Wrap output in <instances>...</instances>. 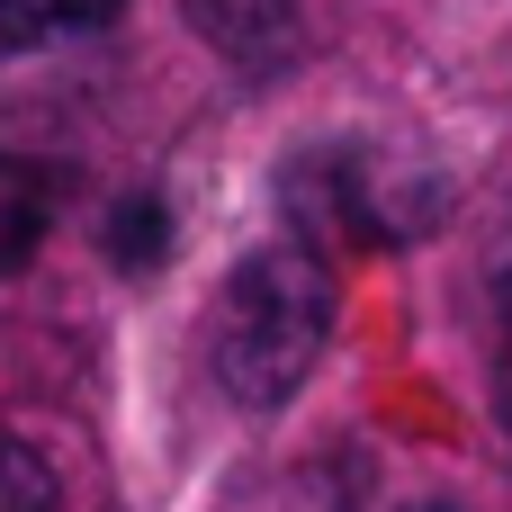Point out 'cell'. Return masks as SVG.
<instances>
[{"label": "cell", "mask_w": 512, "mask_h": 512, "mask_svg": "<svg viewBox=\"0 0 512 512\" xmlns=\"http://www.w3.org/2000/svg\"><path fill=\"white\" fill-rule=\"evenodd\" d=\"M333 306H342V288H333L324 243L279 234V243L243 252L225 270V288H216V315H207V369H216V387L243 414H279L315 378V360L333 342Z\"/></svg>", "instance_id": "cell-1"}, {"label": "cell", "mask_w": 512, "mask_h": 512, "mask_svg": "<svg viewBox=\"0 0 512 512\" xmlns=\"http://www.w3.org/2000/svg\"><path fill=\"white\" fill-rule=\"evenodd\" d=\"M279 198L297 207L306 243H405L423 225H441V180H414L396 162H378L369 144H315L288 162Z\"/></svg>", "instance_id": "cell-2"}, {"label": "cell", "mask_w": 512, "mask_h": 512, "mask_svg": "<svg viewBox=\"0 0 512 512\" xmlns=\"http://www.w3.org/2000/svg\"><path fill=\"white\" fill-rule=\"evenodd\" d=\"M198 45L225 54L243 81H279L306 45V0H180Z\"/></svg>", "instance_id": "cell-3"}, {"label": "cell", "mask_w": 512, "mask_h": 512, "mask_svg": "<svg viewBox=\"0 0 512 512\" xmlns=\"http://www.w3.org/2000/svg\"><path fill=\"white\" fill-rule=\"evenodd\" d=\"M54 207H63V171L36 153H0V279L36 261V243L54 234Z\"/></svg>", "instance_id": "cell-4"}, {"label": "cell", "mask_w": 512, "mask_h": 512, "mask_svg": "<svg viewBox=\"0 0 512 512\" xmlns=\"http://www.w3.org/2000/svg\"><path fill=\"white\" fill-rule=\"evenodd\" d=\"M126 0H0V45H45V36H90Z\"/></svg>", "instance_id": "cell-5"}, {"label": "cell", "mask_w": 512, "mask_h": 512, "mask_svg": "<svg viewBox=\"0 0 512 512\" xmlns=\"http://www.w3.org/2000/svg\"><path fill=\"white\" fill-rule=\"evenodd\" d=\"M162 252H171L162 198H117V216H108V261H117V270H153Z\"/></svg>", "instance_id": "cell-6"}, {"label": "cell", "mask_w": 512, "mask_h": 512, "mask_svg": "<svg viewBox=\"0 0 512 512\" xmlns=\"http://www.w3.org/2000/svg\"><path fill=\"white\" fill-rule=\"evenodd\" d=\"M0 512H54V459L0 423Z\"/></svg>", "instance_id": "cell-7"}, {"label": "cell", "mask_w": 512, "mask_h": 512, "mask_svg": "<svg viewBox=\"0 0 512 512\" xmlns=\"http://www.w3.org/2000/svg\"><path fill=\"white\" fill-rule=\"evenodd\" d=\"M486 288H495V324H504V342H512V225L495 234V261H486Z\"/></svg>", "instance_id": "cell-8"}]
</instances>
